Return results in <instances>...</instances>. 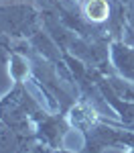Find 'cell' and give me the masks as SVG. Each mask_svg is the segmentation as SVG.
Instances as JSON below:
<instances>
[{
	"mask_svg": "<svg viewBox=\"0 0 134 153\" xmlns=\"http://www.w3.org/2000/svg\"><path fill=\"white\" fill-rule=\"evenodd\" d=\"M120 145L134 149V131H118L102 123H96L92 129L85 131L83 153H102L104 147H120Z\"/></svg>",
	"mask_w": 134,
	"mask_h": 153,
	"instance_id": "cell-1",
	"label": "cell"
},
{
	"mask_svg": "<svg viewBox=\"0 0 134 153\" xmlns=\"http://www.w3.org/2000/svg\"><path fill=\"white\" fill-rule=\"evenodd\" d=\"M83 14L89 23H104L110 19L108 0H83Z\"/></svg>",
	"mask_w": 134,
	"mask_h": 153,
	"instance_id": "cell-7",
	"label": "cell"
},
{
	"mask_svg": "<svg viewBox=\"0 0 134 153\" xmlns=\"http://www.w3.org/2000/svg\"><path fill=\"white\" fill-rule=\"evenodd\" d=\"M96 117H97V110H94V106L87 104V102H79V104H73L69 108L67 120H69V127H75V129L85 133L97 123Z\"/></svg>",
	"mask_w": 134,
	"mask_h": 153,
	"instance_id": "cell-6",
	"label": "cell"
},
{
	"mask_svg": "<svg viewBox=\"0 0 134 153\" xmlns=\"http://www.w3.org/2000/svg\"><path fill=\"white\" fill-rule=\"evenodd\" d=\"M51 153H75V151H67V149H53Z\"/></svg>",
	"mask_w": 134,
	"mask_h": 153,
	"instance_id": "cell-10",
	"label": "cell"
},
{
	"mask_svg": "<svg viewBox=\"0 0 134 153\" xmlns=\"http://www.w3.org/2000/svg\"><path fill=\"white\" fill-rule=\"evenodd\" d=\"M29 74H31V63L21 53H16L12 49L10 51V76H12V80H14V84H23Z\"/></svg>",
	"mask_w": 134,
	"mask_h": 153,
	"instance_id": "cell-8",
	"label": "cell"
},
{
	"mask_svg": "<svg viewBox=\"0 0 134 153\" xmlns=\"http://www.w3.org/2000/svg\"><path fill=\"white\" fill-rule=\"evenodd\" d=\"M69 131V120L61 117V114H43L37 120L35 137L39 143H43L49 149H59L65 133Z\"/></svg>",
	"mask_w": 134,
	"mask_h": 153,
	"instance_id": "cell-3",
	"label": "cell"
},
{
	"mask_svg": "<svg viewBox=\"0 0 134 153\" xmlns=\"http://www.w3.org/2000/svg\"><path fill=\"white\" fill-rule=\"evenodd\" d=\"M37 12L29 4H6L0 6V29L4 35L26 37L33 35L37 29Z\"/></svg>",
	"mask_w": 134,
	"mask_h": 153,
	"instance_id": "cell-2",
	"label": "cell"
},
{
	"mask_svg": "<svg viewBox=\"0 0 134 153\" xmlns=\"http://www.w3.org/2000/svg\"><path fill=\"white\" fill-rule=\"evenodd\" d=\"M29 41H31V47L35 49V53L41 55L43 59H47L51 63H61L63 61V51H59L55 39L49 35L47 31H35Z\"/></svg>",
	"mask_w": 134,
	"mask_h": 153,
	"instance_id": "cell-5",
	"label": "cell"
},
{
	"mask_svg": "<svg viewBox=\"0 0 134 153\" xmlns=\"http://www.w3.org/2000/svg\"><path fill=\"white\" fill-rule=\"evenodd\" d=\"M110 61L118 76L134 84V47L122 41H114L110 45Z\"/></svg>",
	"mask_w": 134,
	"mask_h": 153,
	"instance_id": "cell-4",
	"label": "cell"
},
{
	"mask_svg": "<svg viewBox=\"0 0 134 153\" xmlns=\"http://www.w3.org/2000/svg\"><path fill=\"white\" fill-rule=\"evenodd\" d=\"M51 151H53V149H49V147H45V145H43V143L37 141V143H35V145H33V147H31V149H29L26 153H51Z\"/></svg>",
	"mask_w": 134,
	"mask_h": 153,
	"instance_id": "cell-9",
	"label": "cell"
}]
</instances>
